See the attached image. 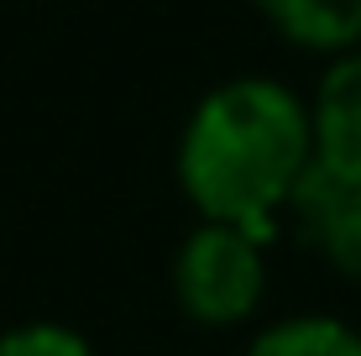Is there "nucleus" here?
Returning a JSON list of instances; mask_svg holds the SVG:
<instances>
[{"mask_svg":"<svg viewBox=\"0 0 361 356\" xmlns=\"http://www.w3.org/2000/svg\"><path fill=\"white\" fill-rule=\"evenodd\" d=\"M283 42L304 53H356L361 47V0H252Z\"/></svg>","mask_w":361,"mask_h":356,"instance_id":"nucleus-5","label":"nucleus"},{"mask_svg":"<svg viewBox=\"0 0 361 356\" xmlns=\"http://www.w3.org/2000/svg\"><path fill=\"white\" fill-rule=\"evenodd\" d=\"M314 168L309 100L283 79L241 73L194 105L178 137V183L199 220H226L272 241L293 189Z\"/></svg>","mask_w":361,"mask_h":356,"instance_id":"nucleus-1","label":"nucleus"},{"mask_svg":"<svg viewBox=\"0 0 361 356\" xmlns=\"http://www.w3.org/2000/svg\"><path fill=\"white\" fill-rule=\"evenodd\" d=\"M252 231L226 220H199L173 257V299L194 325L231 330L262 309L267 293V262Z\"/></svg>","mask_w":361,"mask_h":356,"instance_id":"nucleus-2","label":"nucleus"},{"mask_svg":"<svg viewBox=\"0 0 361 356\" xmlns=\"http://www.w3.org/2000/svg\"><path fill=\"white\" fill-rule=\"evenodd\" d=\"M298 241H309L341 278L361 283V183H341L325 168H309L288 200Z\"/></svg>","mask_w":361,"mask_h":356,"instance_id":"nucleus-3","label":"nucleus"},{"mask_svg":"<svg viewBox=\"0 0 361 356\" xmlns=\"http://www.w3.org/2000/svg\"><path fill=\"white\" fill-rule=\"evenodd\" d=\"M246 356H361V330L335 314H288L267 325Z\"/></svg>","mask_w":361,"mask_h":356,"instance_id":"nucleus-6","label":"nucleus"},{"mask_svg":"<svg viewBox=\"0 0 361 356\" xmlns=\"http://www.w3.org/2000/svg\"><path fill=\"white\" fill-rule=\"evenodd\" d=\"M314 168L341 183H361V47L330 58L309 94Z\"/></svg>","mask_w":361,"mask_h":356,"instance_id":"nucleus-4","label":"nucleus"},{"mask_svg":"<svg viewBox=\"0 0 361 356\" xmlns=\"http://www.w3.org/2000/svg\"><path fill=\"white\" fill-rule=\"evenodd\" d=\"M0 356H94V346L63 320H27L0 336Z\"/></svg>","mask_w":361,"mask_h":356,"instance_id":"nucleus-7","label":"nucleus"}]
</instances>
